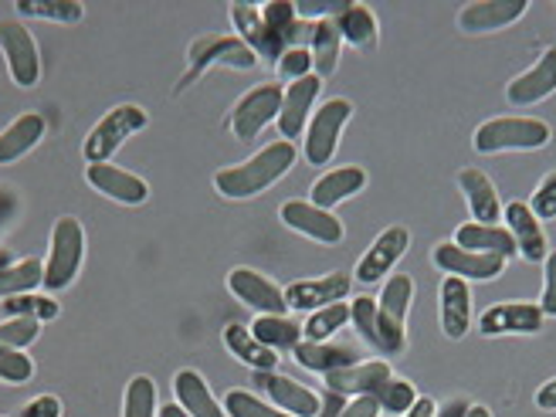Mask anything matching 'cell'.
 Returning a JSON list of instances; mask_svg holds the SVG:
<instances>
[{
    "label": "cell",
    "instance_id": "1",
    "mask_svg": "<svg viewBox=\"0 0 556 417\" xmlns=\"http://www.w3.org/2000/svg\"><path fill=\"white\" fill-rule=\"evenodd\" d=\"M295 156H299L295 143H289V139H275V143L258 150L252 160L214 174V187H217L220 198H231V201L258 198V193H265L275 180H282L292 170Z\"/></svg>",
    "mask_w": 556,
    "mask_h": 417
},
{
    "label": "cell",
    "instance_id": "2",
    "mask_svg": "<svg viewBox=\"0 0 556 417\" xmlns=\"http://www.w3.org/2000/svg\"><path fill=\"white\" fill-rule=\"evenodd\" d=\"M81 255H86V228L78 217H59L51 228L48 244V262H45V295L65 292L81 268Z\"/></svg>",
    "mask_w": 556,
    "mask_h": 417
},
{
    "label": "cell",
    "instance_id": "3",
    "mask_svg": "<svg viewBox=\"0 0 556 417\" xmlns=\"http://www.w3.org/2000/svg\"><path fill=\"white\" fill-rule=\"evenodd\" d=\"M553 139L543 119L530 116H498L476 129L471 147L479 153H506V150H543Z\"/></svg>",
    "mask_w": 556,
    "mask_h": 417
},
{
    "label": "cell",
    "instance_id": "4",
    "mask_svg": "<svg viewBox=\"0 0 556 417\" xmlns=\"http://www.w3.org/2000/svg\"><path fill=\"white\" fill-rule=\"evenodd\" d=\"M147 126H150L147 109H139L132 102H123L116 109H109V113L89 129L86 143H81V156L89 160V166L92 163H109L132 132L147 129Z\"/></svg>",
    "mask_w": 556,
    "mask_h": 417
},
{
    "label": "cell",
    "instance_id": "5",
    "mask_svg": "<svg viewBox=\"0 0 556 417\" xmlns=\"http://www.w3.org/2000/svg\"><path fill=\"white\" fill-rule=\"evenodd\" d=\"M211 65H228V68H255L258 54L248 48L241 38H228V35H204L190 45L187 51V75L180 78L177 92H184L187 86H193Z\"/></svg>",
    "mask_w": 556,
    "mask_h": 417
},
{
    "label": "cell",
    "instance_id": "6",
    "mask_svg": "<svg viewBox=\"0 0 556 417\" xmlns=\"http://www.w3.org/2000/svg\"><path fill=\"white\" fill-rule=\"evenodd\" d=\"M414 302V282L407 275H391L383 286V295L377 302V332H380V346L387 356H397L407 346V309Z\"/></svg>",
    "mask_w": 556,
    "mask_h": 417
},
{
    "label": "cell",
    "instance_id": "7",
    "mask_svg": "<svg viewBox=\"0 0 556 417\" xmlns=\"http://www.w3.org/2000/svg\"><path fill=\"white\" fill-rule=\"evenodd\" d=\"M353 116V102L350 99H329L326 105H319L309 126H305V160L313 166H323L337 156L340 150V136L343 126Z\"/></svg>",
    "mask_w": 556,
    "mask_h": 417
},
{
    "label": "cell",
    "instance_id": "8",
    "mask_svg": "<svg viewBox=\"0 0 556 417\" xmlns=\"http://www.w3.org/2000/svg\"><path fill=\"white\" fill-rule=\"evenodd\" d=\"M0 54L17 89H35L41 78V54L35 35L21 21H0Z\"/></svg>",
    "mask_w": 556,
    "mask_h": 417
},
{
    "label": "cell",
    "instance_id": "9",
    "mask_svg": "<svg viewBox=\"0 0 556 417\" xmlns=\"http://www.w3.org/2000/svg\"><path fill=\"white\" fill-rule=\"evenodd\" d=\"M282 92L286 89L278 86V81H265V86H258V89H252L248 96L238 99L228 126H231V132L241 139V143H252V139L265 126H271L278 119V109H282Z\"/></svg>",
    "mask_w": 556,
    "mask_h": 417
},
{
    "label": "cell",
    "instance_id": "10",
    "mask_svg": "<svg viewBox=\"0 0 556 417\" xmlns=\"http://www.w3.org/2000/svg\"><path fill=\"white\" fill-rule=\"evenodd\" d=\"M353 278L346 271H332L323 278H302V282H292L286 289V305L295 313H316L326 309V305H337L350 295Z\"/></svg>",
    "mask_w": 556,
    "mask_h": 417
},
{
    "label": "cell",
    "instance_id": "11",
    "mask_svg": "<svg viewBox=\"0 0 556 417\" xmlns=\"http://www.w3.org/2000/svg\"><path fill=\"white\" fill-rule=\"evenodd\" d=\"M546 323L543 309L533 302H503L492 305L479 319L482 337H533Z\"/></svg>",
    "mask_w": 556,
    "mask_h": 417
},
{
    "label": "cell",
    "instance_id": "12",
    "mask_svg": "<svg viewBox=\"0 0 556 417\" xmlns=\"http://www.w3.org/2000/svg\"><path fill=\"white\" fill-rule=\"evenodd\" d=\"M431 262L448 271L455 278H465V282H492L506 271V258L498 255H476V252H465L455 241L452 244H438L431 252Z\"/></svg>",
    "mask_w": 556,
    "mask_h": 417
},
{
    "label": "cell",
    "instance_id": "13",
    "mask_svg": "<svg viewBox=\"0 0 556 417\" xmlns=\"http://www.w3.org/2000/svg\"><path fill=\"white\" fill-rule=\"evenodd\" d=\"M387 380H394L391 364L383 359H367V364H353L343 370L326 374V391L340 394V397H377Z\"/></svg>",
    "mask_w": 556,
    "mask_h": 417
},
{
    "label": "cell",
    "instance_id": "14",
    "mask_svg": "<svg viewBox=\"0 0 556 417\" xmlns=\"http://www.w3.org/2000/svg\"><path fill=\"white\" fill-rule=\"evenodd\" d=\"M228 289L235 292V299H241L244 305H252L262 316H286V289H278L271 278H265L262 271L252 268H235L228 275Z\"/></svg>",
    "mask_w": 556,
    "mask_h": 417
},
{
    "label": "cell",
    "instance_id": "15",
    "mask_svg": "<svg viewBox=\"0 0 556 417\" xmlns=\"http://www.w3.org/2000/svg\"><path fill=\"white\" fill-rule=\"evenodd\" d=\"M282 220L292 228V231H299V235H305V238H313V241H319V244H340L343 241V225H340V217L332 214V211H323V207H316L313 201H286L282 204Z\"/></svg>",
    "mask_w": 556,
    "mask_h": 417
},
{
    "label": "cell",
    "instance_id": "16",
    "mask_svg": "<svg viewBox=\"0 0 556 417\" xmlns=\"http://www.w3.org/2000/svg\"><path fill=\"white\" fill-rule=\"evenodd\" d=\"M319 92H323V78H316V75H305V78L292 81V86L282 92V109H278V132H282L289 143H292L295 136L305 132V119L313 116Z\"/></svg>",
    "mask_w": 556,
    "mask_h": 417
},
{
    "label": "cell",
    "instance_id": "17",
    "mask_svg": "<svg viewBox=\"0 0 556 417\" xmlns=\"http://www.w3.org/2000/svg\"><path fill=\"white\" fill-rule=\"evenodd\" d=\"M407 244H410V235H407V228H401V225L380 231V235H377V241L367 248V255L359 258V265H356V278H359V282H364V286L380 282V278H383L387 271H391V268L404 258Z\"/></svg>",
    "mask_w": 556,
    "mask_h": 417
},
{
    "label": "cell",
    "instance_id": "18",
    "mask_svg": "<svg viewBox=\"0 0 556 417\" xmlns=\"http://www.w3.org/2000/svg\"><path fill=\"white\" fill-rule=\"evenodd\" d=\"M526 11H530V0H479V4H468L458 14V27L465 35L503 31V27L519 21Z\"/></svg>",
    "mask_w": 556,
    "mask_h": 417
},
{
    "label": "cell",
    "instance_id": "19",
    "mask_svg": "<svg viewBox=\"0 0 556 417\" xmlns=\"http://www.w3.org/2000/svg\"><path fill=\"white\" fill-rule=\"evenodd\" d=\"M89 184L102 193V198L136 207V204H147L150 201V187L147 180H139L129 170H119L116 163H92L89 166Z\"/></svg>",
    "mask_w": 556,
    "mask_h": 417
},
{
    "label": "cell",
    "instance_id": "20",
    "mask_svg": "<svg viewBox=\"0 0 556 417\" xmlns=\"http://www.w3.org/2000/svg\"><path fill=\"white\" fill-rule=\"evenodd\" d=\"M553 92H556V48H546L533 68H526L519 78L509 81L506 99L513 105L526 109V105H536V102L549 99Z\"/></svg>",
    "mask_w": 556,
    "mask_h": 417
},
{
    "label": "cell",
    "instance_id": "21",
    "mask_svg": "<svg viewBox=\"0 0 556 417\" xmlns=\"http://www.w3.org/2000/svg\"><path fill=\"white\" fill-rule=\"evenodd\" d=\"M255 380H258L262 391L268 394V401H271L278 410L292 414V417H316L319 407H323V397L313 394L309 387L295 383L292 377H282V374H275V370H271V374H258Z\"/></svg>",
    "mask_w": 556,
    "mask_h": 417
},
{
    "label": "cell",
    "instance_id": "22",
    "mask_svg": "<svg viewBox=\"0 0 556 417\" xmlns=\"http://www.w3.org/2000/svg\"><path fill=\"white\" fill-rule=\"evenodd\" d=\"M503 217H506V231L513 235V241H516V252L526 258V262H546V255H549V244H546V235H543V225L536 220V214L530 211V204H522V201H513V204H506V211H503Z\"/></svg>",
    "mask_w": 556,
    "mask_h": 417
},
{
    "label": "cell",
    "instance_id": "23",
    "mask_svg": "<svg viewBox=\"0 0 556 417\" xmlns=\"http://www.w3.org/2000/svg\"><path fill=\"white\" fill-rule=\"evenodd\" d=\"M471 326V292L465 278L448 275L441 282V332L448 340H465Z\"/></svg>",
    "mask_w": 556,
    "mask_h": 417
},
{
    "label": "cell",
    "instance_id": "24",
    "mask_svg": "<svg viewBox=\"0 0 556 417\" xmlns=\"http://www.w3.org/2000/svg\"><path fill=\"white\" fill-rule=\"evenodd\" d=\"M364 187H367L364 166H340V170H329L313 184V204L323 207V211H332L337 204L356 198Z\"/></svg>",
    "mask_w": 556,
    "mask_h": 417
},
{
    "label": "cell",
    "instance_id": "25",
    "mask_svg": "<svg viewBox=\"0 0 556 417\" xmlns=\"http://www.w3.org/2000/svg\"><path fill=\"white\" fill-rule=\"evenodd\" d=\"M455 244L465 248V252H476V255H498V258H516V241L506 228H498V225H462L455 231Z\"/></svg>",
    "mask_w": 556,
    "mask_h": 417
},
{
    "label": "cell",
    "instance_id": "26",
    "mask_svg": "<svg viewBox=\"0 0 556 417\" xmlns=\"http://www.w3.org/2000/svg\"><path fill=\"white\" fill-rule=\"evenodd\" d=\"M458 187L465 190L468 198V207H471V217H476V225H495L498 217H503V204H498V190L495 184L476 170V166H468V170L458 174Z\"/></svg>",
    "mask_w": 556,
    "mask_h": 417
},
{
    "label": "cell",
    "instance_id": "27",
    "mask_svg": "<svg viewBox=\"0 0 556 417\" xmlns=\"http://www.w3.org/2000/svg\"><path fill=\"white\" fill-rule=\"evenodd\" d=\"M295 364L299 367H305V370H316V374H332V370H343V367H353V364H359L356 359V350L353 346H346V343H299L295 350Z\"/></svg>",
    "mask_w": 556,
    "mask_h": 417
},
{
    "label": "cell",
    "instance_id": "28",
    "mask_svg": "<svg viewBox=\"0 0 556 417\" xmlns=\"http://www.w3.org/2000/svg\"><path fill=\"white\" fill-rule=\"evenodd\" d=\"M41 139H45V119L38 113L17 116L4 132H0V166L27 156L41 143Z\"/></svg>",
    "mask_w": 556,
    "mask_h": 417
},
{
    "label": "cell",
    "instance_id": "29",
    "mask_svg": "<svg viewBox=\"0 0 556 417\" xmlns=\"http://www.w3.org/2000/svg\"><path fill=\"white\" fill-rule=\"evenodd\" d=\"M174 394H177V407H184L190 417H225V407L214 401L198 370H180L174 377Z\"/></svg>",
    "mask_w": 556,
    "mask_h": 417
},
{
    "label": "cell",
    "instance_id": "30",
    "mask_svg": "<svg viewBox=\"0 0 556 417\" xmlns=\"http://www.w3.org/2000/svg\"><path fill=\"white\" fill-rule=\"evenodd\" d=\"M225 346L241 359L244 367H252L255 374H271V370L278 367V353L265 350V346L252 337V329L241 326V323L225 326Z\"/></svg>",
    "mask_w": 556,
    "mask_h": 417
},
{
    "label": "cell",
    "instance_id": "31",
    "mask_svg": "<svg viewBox=\"0 0 556 417\" xmlns=\"http://www.w3.org/2000/svg\"><path fill=\"white\" fill-rule=\"evenodd\" d=\"M340 27V38L359 51H374L377 48V17L367 4H343L340 14L332 17Z\"/></svg>",
    "mask_w": 556,
    "mask_h": 417
},
{
    "label": "cell",
    "instance_id": "32",
    "mask_svg": "<svg viewBox=\"0 0 556 417\" xmlns=\"http://www.w3.org/2000/svg\"><path fill=\"white\" fill-rule=\"evenodd\" d=\"M45 286V262L21 258L14 265H0V302L14 295H31Z\"/></svg>",
    "mask_w": 556,
    "mask_h": 417
},
{
    "label": "cell",
    "instance_id": "33",
    "mask_svg": "<svg viewBox=\"0 0 556 417\" xmlns=\"http://www.w3.org/2000/svg\"><path fill=\"white\" fill-rule=\"evenodd\" d=\"M252 337L271 353H292L302 343V326L289 316H258L252 323Z\"/></svg>",
    "mask_w": 556,
    "mask_h": 417
},
{
    "label": "cell",
    "instance_id": "34",
    "mask_svg": "<svg viewBox=\"0 0 556 417\" xmlns=\"http://www.w3.org/2000/svg\"><path fill=\"white\" fill-rule=\"evenodd\" d=\"M340 48H343V38H340L337 21H332V17L316 21L313 45H309L316 78H329L332 72H337V65H340Z\"/></svg>",
    "mask_w": 556,
    "mask_h": 417
},
{
    "label": "cell",
    "instance_id": "35",
    "mask_svg": "<svg viewBox=\"0 0 556 417\" xmlns=\"http://www.w3.org/2000/svg\"><path fill=\"white\" fill-rule=\"evenodd\" d=\"M350 326V305L337 302V305H326V309H316L302 326V340L305 343H329L337 332Z\"/></svg>",
    "mask_w": 556,
    "mask_h": 417
},
{
    "label": "cell",
    "instance_id": "36",
    "mask_svg": "<svg viewBox=\"0 0 556 417\" xmlns=\"http://www.w3.org/2000/svg\"><path fill=\"white\" fill-rule=\"evenodd\" d=\"M17 14L35 21H54V24H78L86 17V8L78 0H17Z\"/></svg>",
    "mask_w": 556,
    "mask_h": 417
},
{
    "label": "cell",
    "instance_id": "37",
    "mask_svg": "<svg viewBox=\"0 0 556 417\" xmlns=\"http://www.w3.org/2000/svg\"><path fill=\"white\" fill-rule=\"evenodd\" d=\"M0 313L4 319H38V323H48V319H59V302L51 295H14V299H4L0 302Z\"/></svg>",
    "mask_w": 556,
    "mask_h": 417
},
{
    "label": "cell",
    "instance_id": "38",
    "mask_svg": "<svg viewBox=\"0 0 556 417\" xmlns=\"http://www.w3.org/2000/svg\"><path fill=\"white\" fill-rule=\"evenodd\" d=\"M160 407H156V383L139 374L129 380L126 387V397H123V417H156Z\"/></svg>",
    "mask_w": 556,
    "mask_h": 417
},
{
    "label": "cell",
    "instance_id": "39",
    "mask_svg": "<svg viewBox=\"0 0 556 417\" xmlns=\"http://www.w3.org/2000/svg\"><path fill=\"white\" fill-rule=\"evenodd\" d=\"M231 21H235V27H238L241 41L258 54V51H262V45H265V21H262V8H255V4H231Z\"/></svg>",
    "mask_w": 556,
    "mask_h": 417
},
{
    "label": "cell",
    "instance_id": "40",
    "mask_svg": "<svg viewBox=\"0 0 556 417\" xmlns=\"http://www.w3.org/2000/svg\"><path fill=\"white\" fill-rule=\"evenodd\" d=\"M350 323L356 326V332L364 337L377 353H383L380 346V332H377V302L370 295H359L350 302Z\"/></svg>",
    "mask_w": 556,
    "mask_h": 417
},
{
    "label": "cell",
    "instance_id": "41",
    "mask_svg": "<svg viewBox=\"0 0 556 417\" xmlns=\"http://www.w3.org/2000/svg\"><path fill=\"white\" fill-rule=\"evenodd\" d=\"M225 410L231 417H292L286 410H278L275 404L258 401L252 391H228L225 394Z\"/></svg>",
    "mask_w": 556,
    "mask_h": 417
},
{
    "label": "cell",
    "instance_id": "42",
    "mask_svg": "<svg viewBox=\"0 0 556 417\" xmlns=\"http://www.w3.org/2000/svg\"><path fill=\"white\" fill-rule=\"evenodd\" d=\"M41 337L38 319H4L0 323V350H27Z\"/></svg>",
    "mask_w": 556,
    "mask_h": 417
},
{
    "label": "cell",
    "instance_id": "43",
    "mask_svg": "<svg viewBox=\"0 0 556 417\" xmlns=\"http://www.w3.org/2000/svg\"><path fill=\"white\" fill-rule=\"evenodd\" d=\"M377 404H380V410H387V414H407L410 407H414V401H417V394H414V387L407 383V380H387V387L383 391L374 397Z\"/></svg>",
    "mask_w": 556,
    "mask_h": 417
},
{
    "label": "cell",
    "instance_id": "44",
    "mask_svg": "<svg viewBox=\"0 0 556 417\" xmlns=\"http://www.w3.org/2000/svg\"><path fill=\"white\" fill-rule=\"evenodd\" d=\"M35 377V359L21 350H0V380L4 383H27Z\"/></svg>",
    "mask_w": 556,
    "mask_h": 417
},
{
    "label": "cell",
    "instance_id": "45",
    "mask_svg": "<svg viewBox=\"0 0 556 417\" xmlns=\"http://www.w3.org/2000/svg\"><path fill=\"white\" fill-rule=\"evenodd\" d=\"M275 72L282 75L286 81H299L305 75H313V54H309V48H289L282 59H278Z\"/></svg>",
    "mask_w": 556,
    "mask_h": 417
},
{
    "label": "cell",
    "instance_id": "46",
    "mask_svg": "<svg viewBox=\"0 0 556 417\" xmlns=\"http://www.w3.org/2000/svg\"><path fill=\"white\" fill-rule=\"evenodd\" d=\"M530 211L536 214V220H549V217H556V170H553L549 177H543V180H540V187L533 190Z\"/></svg>",
    "mask_w": 556,
    "mask_h": 417
},
{
    "label": "cell",
    "instance_id": "47",
    "mask_svg": "<svg viewBox=\"0 0 556 417\" xmlns=\"http://www.w3.org/2000/svg\"><path fill=\"white\" fill-rule=\"evenodd\" d=\"M543 265L546 268H543V302H540V309H543V316L556 319V252H549Z\"/></svg>",
    "mask_w": 556,
    "mask_h": 417
},
{
    "label": "cell",
    "instance_id": "48",
    "mask_svg": "<svg viewBox=\"0 0 556 417\" xmlns=\"http://www.w3.org/2000/svg\"><path fill=\"white\" fill-rule=\"evenodd\" d=\"M62 401L59 397H51V394H41L35 401H27L21 407V417H62Z\"/></svg>",
    "mask_w": 556,
    "mask_h": 417
},
{
    "label": "cell",
    "instance_id": "49",
    "mask_svg": "<svg viewBox=\"0 0 556 417\" xmlns=\"http://www.w3.org/2000/svg\"><path fill=\"white\" fill-rule=\"evenodd\" d=\"M380 414L383 410H380V404L374 397H353V401H346L340 417H380Z\"/></svg>",
    "mask_w": 556,
    "mask_h": 417
},
{
    "label": "cell",
    "instance_id": "50",
    "mask_svg": "<svg viewBox=\"0 0 556 417\" xmlns=\"http://www.w3.org/2000/svg\"><path fill=\"white\" fill-rule=\"evenodd\" d=\"M343 407H346V397L326 391V394H323V407H319V414H316V417H340V414H343Z\"/></svg>",
    "mask_w": 556,
    "mask_h": 417
},
{
    "label": "cell",
    "instance_id": "51",
    "mask_svg": "<svg viewBox=\"0 0 556 417\" xmlns=\"http://www.w3.org/2000/svg\"><path fill=\"white\" fill-rule=\"evenodd\" d=\"M536 407L540 410H556V377L536 391Z\"/></svg>",
    "mask_w": 556,
    "mask_h": 417
},
{
    "label": "cell",
    "instance_id": "52",
    "mask_svg": "<svg viewBox=\"0 0 556 417\" xmlns=\"http://www.w3.org/2000/svg\"><path fill=\"white\" fill-rule=\"evenodd\" d=\"M468 401H462V397H455V401H448L444 407H438V414L434 417H468Z\"/></svg>",
    "mask_w": 556,
    "mask_h": 417
},
{
    "label": "cell",
    "instance_id": "53",
    "mask_svg": "<svg viewBox=\"0 0 556 417\" xmlns=\"http://www.w3.org/2000/svg\"><path fill=\"white\" fill-rule=\"evenodd\" d=\"M434 414H438V404H434L431 397H417L414 407H410L404 417H434Z\"/></svg>",
    "mask_w": 556,
    "mask_h": 417
},
{
    "label": "cell",
    "instance_id": "54",
    "mask_svg": "<svg viewBox=\"0 0 556 417\" xmlns=\"http://www.w3.org/2000/svg\"><path fill=\"white\" fill-rule=\"evenodd\" d=\"M160 417H190V414L177 404H166V407H160Z\"/></svg>",
    "mask_w": 556,
    "mask_h": 417
},
{
    "label": "cell",
    "instance_id": "55",
    "mask_svg": "<svg viewBox=\"0 0 556 417\" xmlns=\"http://www.w3.org/2000/svg\"><path fill=\"white\" fill-rule=\"evenodd\" d=\"M468 417H492V414H489V407H476V404H471L468 407Z\"/></svg>",
    "mask_w": 556,
    "mask_h": 417
},
{
    "label": "cell",
    "instance_id": "56",
    "mask_svg": "<svg viewBox=\"0 0 556 417\" xmlns=\"http://www.w3.org/2000/svg\"><path fill=\"white\" fill-rule=\"evenodd\" d=\"M4 204H8V198H4V201H0V225H4Z\"/></svg>",
    "mask_w": 556,
    "mask_h": 417
}]
</instances>
